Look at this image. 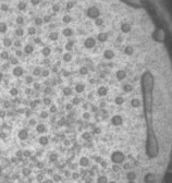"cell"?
Here are the masks:
<instances>
[{"mask_svg":"<svg viewBox=\"0 0 172 183\" xmlns=\"http://www.w3.org/2000/svg\"><path fill=\"white\" fill-rule=\"evenodd\" d=\"M12 74L14 76H16V77H21L23 74H24V69H23L21 65H15L12 69Z\"/></svg>","mask_w":172,"mask_h":183,"instance_id":"277c9868","label":"cell"},{"mask_svg":"<svg viewBox=\"0 0 172 183\" xmlns=\"http://www.w3.org/2000/svg\"><path fill=\"white\" fill-rule=\"evenodd\" d=\"M72 59H73V57H72V53L71 52H64L62 55V60L64 61V62H71Z\"/></svg>","mask_w":172,"mask_h":183,"instance_id":"8fae6325","label":"cell"},{"mask_svg":"<svg viewBox=\"0 0 172 183\" xmlns=\"http://www.w3.org/2000/svg\"><path fill=\"white\" fill-rule=\"evenodd\" d=\"M43 20H44V23H46V24H49V23H51L52 16H51L50 14H45V15H44V18H43Z\"/></svg>","mask_w":172,"mask_h":183,"instance_id":"83f0119b","label":"cell"},{"mask_svg":"<svg viewBox=\"0 0 172 183\" xmlns=\"http://www.w3.org/2000/svg\"><path fill=\"white\" fill-rule=\"evenodd\" d=\"M41 52H42L43 57L48 58L51 55V48H50V47H48V46H45V47H43V48H42Z\"/></svg>","mask_w":172,"mask_h":183,"instance_id":"52a82bcc","label":"cell"},{"mask_svg":"<svg viewBox=\"0 0 172 183\" xmlns=\"http://www.w3.org/2000/svg\"><path fill=\"white\" fill-rule=\"evenodd\" d=\"M28 106H30V108H31L32 110L36 109V108H37V103H36V100H31L30 103H28Z\"/></svg>","mask_w":172,"mask_h":183,"instance_id":"836d02e7","label":"cell"},{"mask_svg":"<svg viewBox=\"0 0 172 183\" xmlns=\"http://www.w3.org/2000/svg\"><path fill=\"white\" fill-rule=\"evenodd\" d=\"M73 5H74V2H73V1H69V2L67 3V9H68V10L72 9V8H73Z\"/></svg>","mask_w":172,"mask_h":183,"instance_id":"b9f144b4","label":"cell"},{"mask_svg":"<svg viewBox=\"0 0 172 183\" xmlns=\"http://www.w3.org/2000/svg\"><path fill=\"white\" fill-rule=\"evenodd\" d=\"M60 10H61V5H60V4L54 3V4L51 5V11H52V12L58 13V12H60Z\"/></svg>","mask_w":172,"mask_h":183,"instance_id":"d4e9b609","label":"cell"},{"mask_svg":"<svg viewBox=\"0 0 172 183\" xmlns=\"http://www.w3.org/2000/svg\"><path fill=\"white\" fill-rule=\"evenodd\" d=\"M43 104H44L45 106H50V105H52V100H51V98H49V97H45V98L43 99Z\"/></svg>","mask_w":172,"mask_h":183,"instance_id":"1f68e13d","label":"cell"},{"mask_svg":"<svg viewBox=\"0 0 172 183\" xmlns=\"http://www.w3.org/2000/svg\"><path fill=\"white\" fill-rule=\"evenodd\" d=\"M23 51H24L25 55L28 56V55H32V53L35 51V48H34V46H33L32 44H26L24 46V48H23Z\"/></svg>","mask_w":172,"mask_h":183,"instance_id":"5b68a950","label":"cell"},{"mask_svg":"<svg viewBox=\"0 0 172 183\" xmlns=\"http://www.w3.org/2000/svg\"><path fill=\"white\" fill-rule=\"evenodd\" d=\"M16 8L20 12H23L25 11L26 9H27V2L26 1H23V0H21V1H19L18 4H16Z\"/></svg>","mask_w":172,"mask_h":183,"instance_id":"8992f818","label":"cell"},{"mask_svg":"<svg viewBox=\"0 0 172 183\" xmlns=\"http://www.w3.org/2000/svg\"><path fill=\"white\" fill-rule=\"evenodd\" d=\"M25 83L26 84H33L34 83V79H33V76L32 75H27L25 77Z\"/></svg>","mask_w":172,"mask_h":183,"instance_id":"e575fe53","label":"cell"},{"mask_svg":"<svg viewBox=\"0 0 172 183\" xmlns=\"http://www.w3.org/2000/svg\"><path fill=\"white\" fill-rule=\"evenodd\" d=\"M43 63H44V64H47V65H49V64H50V60H49L48 58H45V59L43 60Z\"/></svg>","mask_w":172,"mask_h":183,"instance_id":"ee69618b","label":"cell"},{"mask_svg":"<svg viewBox=\"0 0 172 183\" xmlns=\"http://www.w3.org/2000/svg\"><path fill=\"white\" fill-rule=\"evenodd\" d=\"M2 45L4 48H9V47H11L13 45V40L10 37H4V38H2Z\"/></svg>","mask_w":172,"mask_h":183,"instance_id":"ba28073f","label":"cell"},{"mask_svg":"<svg viewBox=\"0 0 172 183\" xmlns=\"http://www.w3.org/2000/svg\"><path fill=\"white\" fill-rule=\"evenodd\" d=\"M42 68L41 66H35L34 68V70H33V75L34 76H39V75H42Z\"/></svg>","mask_w":172,"mask_h":183,"instance_id":"603a6c76","label":"cell"},{"mask_svg":"<svg viewBox=\"0 0 172 183\" xmlns=\"http://www.w3.org/2000/svg\"><path fill=\"white\" fill-rule=\"evenodd\" d=\"M51 70H52V72H55V73H58V66H57V65H52Z\"/></svg>","mask_w":172,"mask_h":183,"instance_id":"f6af8a7d","label":"cell"},{"mask_svg":"<svg viewBox=\"0 0 172 183\" xmlns=\"http://www.w3.org/2000/svg\"><path fill=\"white\" fill-rule=\"evenodd\" d=\"M13 46H14L16 49H20L22 47V42L20 39H14V42H13Z\"/></svg>","mask_w":172,"mask_h":183,"instance_id":"f546056e","label":"cell"},{"mask_svg":"<svg viewBox=\"0 0 172 183\" xmlns=\"http://www.w3.org/2000/svg\"><path fill=\"white\" fill-rule=\"evenodd\" d=\"M15 23L18 24V25H23L24 23H25V19H24V16L23 15H16V18H15Z\"/></svg>","mask_w":172,"mask_h":183,"instance_id":"7402d4cb","label":"cell"},{"mask_svg":"<svg viewBox=\"0 0 172 183\" xmlns=\"http://www.w3.org/2000/svg\"><path fill=\"white\" fill-rule=\"evenodd\" d=\"M48 38L50 40H52V42H55V40H58L59 39V33L57 31H52L49 33V35H48Z\"/></svg>","mask_w":172,"mask_h":183,"instance_id":"7c38bea8","label":"cell"},{"mask_svg":"<svg viewBox=\"0 0 172 183\" xmlns=\"http://www.w3.org/2000/svg\"><path fill=\"white\" fill-rule=\"evenodd\" d=\"M86 14H87V16L89 19L95 20V19L100 16L101 11H100V9H99L97 5H89L87 8V10H86Z\"/></svg>","mask_w":172,"mask_h":183,"instance_id":"6da1fadb","label":"cell"},{"mask_svg":"<svg viewBox=\"0 0 172 183\" xmlns=\"http://www.w3.org/2000/svg\"><path fill=\"white\" fill-rule=\"evenodd\" d=\"M96 44H97V38L95 37H87L86 39H84V47L87 49H91L94 48V47H96Z\"/></svg>","mask_w":172,"mask_h":183,"instance_id":"7a4b0ae2","label":"cell"},{"mask_svg":"<svg viewBox=\"0 0 172 183\" xmlns=\"http://www.w3.org/2000/svg\"><path fill=\"white\" fill-rule=\"evenodd\" d=\"M49 112L50 113H52V114H56L57 112H58V107H57V105H50V107H49Z\"/></svg>","mask_w":172,"mask_h":183,"instance_id":"4316f807","label":"cell"},{"mask_svg":"<svg viewBox=\"0 0 172 183\" xmlns=\"http://www.w3.org/2000/svg\"><path fill=\"white\" fill-rule=\"evenodd\" d=\"M62 93H63V96H71L72 93H73V90L70 86H65L62 88Z\"/></svg>","mask_w":172,"mask_h":183,"instance_id":"4fadbf2b","label":"cell"},{"mask_svg":"<svg viewBox=\"0 0 172 183\" xmlns=\"http://www.w3.org/2000/svg\"><path fill=\"white\" fill-rule=\"evenodd\" d=\"M85 84L84 83H76V85H75V92L76 93H78V94H82V93H84L85 92Z\"/></svg>","mask_w":172,"mask_h":183,"instance_id":"9c48e42d","label":"cell"},{"mask_svg":"<svg viewBox=\"0 0 172 183\" xmlns=\"http://www.w3.org/2000/svg\"><path fill=\"white\" fill-rule=\"evenodd\" d=\"M78 73L81 74V75H87V74L89 73V70L87 65H82L80 66V69H78Z\"/></svg>","mask_w":172,"mask_h":183,"instance_id":"9a60e30c","label":"cell"},{"mask_svg":"<svg viewBox=\"0 0 172 183\" xmlns=\"http://www.w3.org/2000/svg\"><path fill=\"white\" fill-rule=\"evenodd\" d=\"M60 73H61V75H62L63 77H69V76L71 75V72H70V71H68L67 69H62Z\"/></svg>","mask_w":172,"mask_h":183,"instance_id":"d6a6232c","label":"cell"},{"mask_svg":"<svg viewBox=\"0 0 172 183\" xmlns=\"http://www.w3.org/2000/svg\"><path fill=\"white\" fill-rule=\"evenodd\" d=\"M3 80V73L2 72H0V82Z\"/></svg>","mask_w":172,"mask_h":183,"instance_id":"bcb514c9","label":"cell"},{"mask_svg":"<svg viewBox=\"0 0 172 183\" xmlns=\"http://www.w3.org/2000/svg\"><path fill=\"white\" fill-rule=\"evenodd\" d=\"M62 35L64 37H71L72 35H73V30L70 29V27H64L62 30Z\"/></svg>","mask_w":172,"mask_h":183,"instance_id":"30bf717a","label":"cell"},{"mask_svg":"<svg viewBox=\"0 0 172 183\" xmlns=\"http://www.w3.org/2000/svg\"><path fill=\"white\" fill-rule=\"evenodd\" d=\"M9 94L11 95V96H13V97H14V96H18V95H19V90L15 88V87H12V88L9 91Z\"/></svg>","mask_w":172,"mask_h":183,"instance_id":"4dcf8cb0","label":"cell"},{"mask_svg":"<svg viewBox=\"0 0 172 183\" xmlns=\"http://www.w3.org/2000/svg\"><path fill=\"white\" fill-rule=\"evenodd\" d=\"M20 61H19V58L18 57H11L10 58V64L11 65H19Z\"/></svg>","mask_w":172,"mask_h":183,"instance_id":"484cf974","label":"cell"},{"mask_svg":"<svg viewBox=\"0 0 172 183\" xmlns=\"http://www.w3.org/2000/svg\"><path fill=\"white\" fill-rule=\"evenodd\" d=\"M0 58H1L2 60H5V61H8L10 60V53L7 51V50H2V51H0Z\"/></svg>","mask_w":172,"mask_h":183,"instance_id":"2e32d148","label":"cell"},{"mask_svg":"<svg viewBox=\"0 0 172 183\" xmlns=\"http://www.w3.org/2000/svg\"><path fill=\"white\" fill-rule=\"evenodd\" d=\"M33 87H34L35 91H39V90H41V83L34 82V83H33Z\"/></svg>","mask_w":172,"mask_h":183,"instance_id":"ab89813d","label":"cell"},{"mask_svg":"<svg viewBox=\"0 0 172 183\" xmlns=\"http://www.w3.org/2000/svg\"><path fill=\"white\" fill-rule=\"evenodd\" d=\"M73 47H74V44H73V42L72 40H68L67 43H65V45H64V49L65 50H68L69 52L73 49Z\"/></svg>","mask_w":172,"mask_h":183,"instance_id":"d6986e66","label":"cell"},{"mask_svg":"<svg viewBox=\"0 0 172 183\" xmlns=\"http://www.w3.org/2000/svg\"><path fill=\"white\" fill-rule=\"evenodd\" d=\"M71 104L73 105V106H78L81 104V98H78V97H73L71 100Z\"/></svg>","mask_w":172,"mask_h":183,"instance_id":"f1b7e54d","label":"cell"},{"mask_svg":"<svg viewBox=\"0 0 172 183\" xmlns=\"http://www.w3.org/2000/svg\"><path fill=\"white\" fill-rule=\"evenodd\" d=\"M8 32V24L3 21H0V34H5Z\"/></svg>","mask_w":172,"mask_h":183,"instance_id":"5bb4252c","label":"cell"},{"mask_svg":"<svg viewBox=\"0 0 172 183\" xmlns=\"http://www.w3.org/2000/svg\"><path fill=\"white\" fill-rule=\"evenodd\" d=\"M34 24H35L36 26H42V25L44 24V20H43V18H41V16H36V18L34 19Z\"/></svg>","mask_w":172,"mask_h":183,"instance_id":"cb8c5ba5","label":"cell"},{"mask_svg":"<svg viewBox=\"0 0 172 183\" xmlns=\"http://www.w3.org/2000/svg\"><path fill=\"white\" fill-rule=\"evenodd\" d=\"M41 2H42V0H30V3H31L32 5H34V7H36V5H38V4H41Z\"/></svg>","mask_w":172,"mask_h":183,"instance_id":"f35d334b","label":"cell"},{"mask_svg":"<svg viewBox=\"0 0 172 183\" xmlns=\"http://www.w3.org/2000/svg\"><path fill=\"white\" fill-rule=\"evenodd\" d=\"M72 21H73V19H72V16L70 14H64L62 16V22L65 24H70V23H72Z\"/></svg>","mask_w":172,"mask_h":183,"instance_id":"ac0fdd59","label":"cell"},{"mask_svg":"<svg viewBox=\"0 0 172 183\" xmlns=\"http://www.w3.org/2000/svg\"><path fill=\"white\" fill-rule=\"evenodd\" d=\"M44 93H45L46 95L50 94V93H51V88H50L49 86H46V87H45V90H44Z\"/></svg>","mask_w":172,"mask_h":183,"instance_id":"7bdbcfd3","label":"cell"},{"mask_svg":"<svg viewBox=\"0 0 172 183\" xmlns=\"http://www.w3.org/2000/svg\"><path fill=\"white\" fill-rule=\"evenodd\" d=\"M94 21H95V25L97 26V27H101V26L105 24V20H104L102 18H100V16L97 18V19H95Z\"/></svg>","mask_w":172,"mask_h":183,"instance_id":"44dd1931","label":"cell"},{"mask_svg":"<svg viewBox=\"0 0 172 183\" xmlns=\"http://www.w3.org/2000/svg\"><path fill=\"white\" fill-rule=\"evenodd\" d=\"M96 38L98 39L99 43H106V42H108V40H109L110 35H109L108 32H99V33L97 34Z\"/></svg>","mask_w":172,"mask_h":183,"instance_id":"3957f363","label":"cell"},{"mask_svg":"<svg viewBox=\"0 0 172 183\" xmlns=\"http://www.w3.org/2000/svg\"><path fill=\"white\" fill-rule=\"evenodd\" d=\"M49 74H50V71H49L48 69H45V70L42 71V76H43V77H48Z\"/></svg>","mask_w":172,"mask_h":183,"instance_id":"74e56055","label":"cell"},{"mask_svg":"<svg viewBox=\"0 0 172 183\" xmlns=\"http://www.w3.org/2000/svg\"><path fill=\"white\" fill-rule=\"evenodd\" d=\"M72 109H73V105H72L71 103H68L67 105H65V110L67 111H72Z\"/></svg>","mask_w":172,"mask_h":183,"instance_id":"60d3db41","label":"cell"},{"mask_svg":"<svg viewBox=\"0 0 172 183\" xmlns=\"http://www.w3.org/2000/svg\"><path fill=\"white\" fill-rule=\"evenodd\" d=\"M23 53H24L23 50H21V49H15V57L21 58V57H23Z\"/></svg>","mask_w":172,"mask_h":183,"instance_id":"8d00e7d4","label":"cell"},{"mask_svg":"<svg viewBox=\"0 0 172 183\" xmlns=\"http://www.w3.org/2000/svg\"><path fill=\"white\" fill-rule=\"evenodd\" d=\"M33 43L36 44V45H42L43 44V39L41 37H34V38H33Z\"/></svg>","mask_w":172,"mask_h":183,"instance_id":"d590c367","label":"cell"},{"mask_svg":"<svg viewBox=\"0 0 172 183\" xmlns=\"http://www.w3.org/2000/svg\"><path fill=\"white\" fill-rule=\"evenodd\" d=\"M37 34V29L35 26H28L27 27V35L28 36H35Z\"/></svg>","mask_w":172,"mask_h":183,"instance_id":"e0dca14e","label":"cell"},{"mask_svg":"<svg viewBox=\"0 0 172 183\" xmlns=\"http://www.w3.org/2000/svg\"><path fill=\"white\" fill-rule=\"evenodd\" d=\"M14 34H15V36H18V37H23L24 34H25V31L22 27H18V29L14 30Z\"/></svg>","mask_w":172,"mask_h":183,"instance_id":"ffe728a7","label":"cell"}]
</instances>
